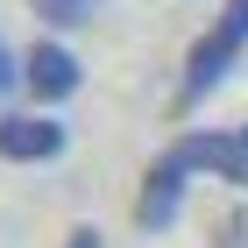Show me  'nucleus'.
Returning <instances> with one entry per match:
<instances>
[{
    "label": "nucleus",
    "mask_w": 248,
    "mask_h": 248,
    "mask_svg": "<svg viewBox=\"0 0 248 248\" xmlns=\"http://www.w3.org/2000/svg\"><path fill=\"white\" fill-rule=\"evenodd\" d=\"M248 50V0H220V15H213V29L199 43H191V57H185V85H177V114H191L206 93H220L227 85V71L241 64Z\"/></svg>",
    "instance_id": "f257e3e1"
},
{
    "label": "nucleus",
    "mask_w": 248,
    "mask_h": 248,
    "mask_svg": "<svg viewBox=\"0 0 248 248\" xmlns=\"http://www.w3.org/2000/svg\"><path fill=\"white\" fill-rule=\"evenodd\" d=\"M199 170V163H191L185 156V142H177V149H163L149 163V177H142V199H135V220H142V227L149 234H163L177 220V206H185V177Z\"/></svg>",
    "instance_id": "f03ea898"
},
{
    "label": "nucleus",
    "mask_w": 248,
    "mask_h": 248,
    "mask_svg": "<svg viewBox=\"0 0 248 248\" xmlns=\"http://www.w3.org/2000/svg\"><path fill=\"white\" fill-rule=\"evenodd\" d=\"M64 142H71V135L50 114H7L0 121V156H7V163H57Z\"/></svg>",
    "instance_id": "7ed1b4c3"
},
{
    "label": "nucleus",
    "mask_w": 248,
    "mask_h": 248,
    "mask_svg": "<svg viewBox=\"0 0 248 248\" xmlns=\"http://www.w3.org/2000/svg\"><path fill=\"white\" fill-rule=\"evenodd\" d=\"M21 78H29V93H36L43 107H57V99L78 93V57L64 50V43H36L29 64H21Z\"/></svg>",
    "instance_id": "20e7f679"
},
{
    "label": "nucleus",
    "mask_w": 248,
    "mask_h": 248,
    "mask_svg": "<svg viewBox=\"0 0 248 248\" xmlns=\"http://www.w3.org/2000/svg\"><path fill=\"white\" fill-rule=\"evenodd\" d=\"M36 7V21H50V29H78V21H93L107 0H29Z\"/></svg>",
    "instance_id": "39448f33"
},
{
    "label": "nucleus",
    "mask_w": 248,
    "mask_h": 248,
    "mask_svg": "<svg viewBox=\"0 0 248 248\" xmlns=\"http://www.w3.org/2000/svg\"><path fill=\"white\" fill-rule=\"evenodd\" d=\"M15 78H21V71H15V57H7V43H0V93H7Z\"/></svg>",
    "instance_id": "423d86ee"
},
{
    "label": "nucleus",
    "mask_w": 248,
    "mask_h": 248,
    "mask_svg": "<svg viewBox=\"0 0 248 248\" xmlns=\"http://www.w3.org/2000/svg\"><path fill=\"white\" fill-rule=\"evenodd\" d=\"M64 248H99V234H93V227H78V234H71Z\"/></svg>",
    "instance_id": "0eeeda50"
},
{
    "label": "nucleus",
    "mask_w": 248,
    "mask_h": 248,
    "mask_svg": "<svg viewBox=\"0 0 248 248\" xmlns=\"http://www.w3.org/2000/svg\"><path fill=\"white\" fill-rule=\"evenodd\" d=\"M234 135H241V149H248V128H234Z\"/></svg>",
    "instance_id": "6e6552de"
}]
</instances>
